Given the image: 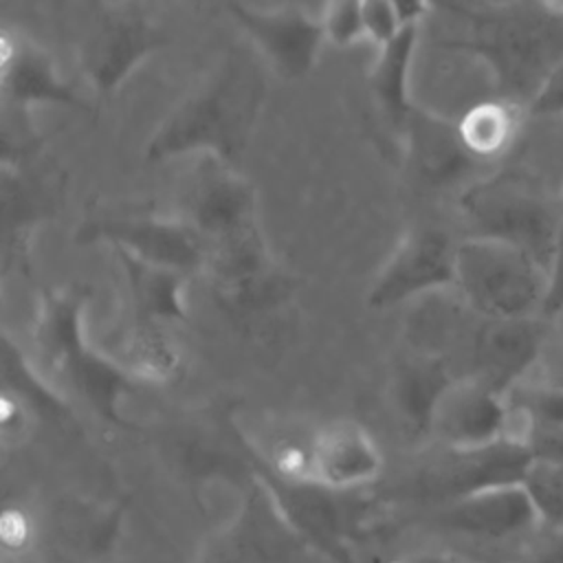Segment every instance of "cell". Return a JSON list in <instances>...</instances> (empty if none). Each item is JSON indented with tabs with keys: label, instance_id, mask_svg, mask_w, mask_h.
Here are the masks:
<instances>
[{
	"label": "cell",
	"instance_id": "2e32d148",
	"mask_svg": "<svg viewBox=\"0 0 563 563\" xmlns=\"http://www.w3.org/2000/svg\"><path fill=\"white\" fill-rule=\"evenodd\" d=\"M550 317H552V319H559V321H563V306H561L556 312H552Z\"/></svg>",
	"mask_w": 563,
	"mask_h": 563
},
{
	"label": "cell",
	"instance_id": "7c38bea8",
	"mask_svg": "<svg viewBox=\"0 0 563 563\" xmlns=\"http://www.w3.org/2000/svg\"><path fill=\"white\" fill-rule=\"evenodd\" d=\"M528 108L534 114H563V59L550 70Z\"/></svg>",
	"mask_w": 563,
	"mask_h": 563
},
{
	"label": "cell",
	"instance_id": "3957f363",
	"mask_svg": "<svg viewBox=\"0 0 563 563\" xmlns=\"http://www.w3.org/2000/svg\"><path fill=\"white\" fill-rule=\"evenodd\" d=\"M508 396L488 383L462 374L438 389L427 429L455 453H477L497 446L506 435Z\"/></svg>",
	"mask_w": 563,
	"mask_h": 563
},
{
	"label": "cell",
	"instance_id": "4fadbf2b",
	"mask_svg": "<svg viewBox=\"0 0 563 563\" xmlns=\"http://www.w3.org/2000/svg\"><path fill=\"white\" fill-rule=\"evenodd\" d=\"M532 372L548 378L550 383L563 387V341L554 339L552 325H550V334H548V343L543 347V354H541V358H539V363Z\"/></svg>",
	"mask_w": 563,
	"mask_h": 563
},
{
	"label": "cell",
	"instance_id": "8fae6325",
	"mask_svg": "<svg viewBox=\"0 0 563 563\" xmlns=\"http://www.w3.org/2000/svg\"><path fill=\"white\" fill-rule=\"evenodd\" d=\"M365 40L378 48L391 44L411 22L400 0H361Z\"/></svg>",
	"mask_w": 563,
	"mask_h": 563
},
{
	"label": "cell",
	"instance_id": "30bf717a",
	"mask_svg": "<svg viewBox=\"0 0 563 563\" xmlns=\"http://www.w3.org/2000/svg\"><path fill=\"white\" fill-rule=\"evenodd\" d=\"M317 22L323 40L336 46H350L365 40L361 0H325Z\"/></svg>",
	"mask_w": 563,
	"mask_h": 563
},
{
	"label": "cell",
	"instance_id": "ba28073f",
	"mask_svg": "<svg viewBox=\"0 0 563 563\" xmlns=\"http://www.w3.org/2000/svg\"><path fill=\"white\" fill-rule=\"evenodd\" d=\"M521 110L523 108L512 99L473 103L455 125V134L466 154L477 161L504 154L519 130Z\"/></svg>",
	"mask_w": 563,
	"mask_h": 563
},
{
	"label": "cell",
	"instance_id": "8992f818",
	"mask_svg": "<svg viewBox=\"0 0 563 563\" xmlns=\"http://www.w3.org/2000/svg\"><path fill=\"white\" fill-rule=\"evenodd\" d=\"M449 523L466 534L521 543L545 526L521 479L490 482L466 490L451 506Z\"/></svg>",
	"mask_w": 563,
	"mask_h": 563
},
{
	"label": "cell",
	"instance_id": "9a60e30c",
	"mask_svg": "<svg viewBox=\"0 0 563 563\" xmlns=\"http://www.w3.org/2000/svg\"><path fill=\"white\" fill-rule=\"evenodd\" d=\"M541 4L554 13V15H563V0H541Z\"/></svg>",
	"mask_w": 563,
	"mask_h": 563
},
{
	"label": "cell",
	"instance_id": "5bb4252c",
	"mask_svg": "<svg viewBox=\"0 0 563 563\" xmlns=\"http://www.w3.org/2000/svg\"><path fill=\"white\" fill-rule=\"evenodd\" d=\"M2 539H4V543L11 545V548H20V545L29 539V523H26V519H24L18 510L4 512V519H2Z\"/></svg>",
	"mask_w": 563,
	"mask_h": 563
},
{
	"label": "cell",
	"instance_id": "9c48e42d",
	"mask_svg": "<svg viewBox=\"0 0 563 563\" xmlns=\"http://www.w3.org/2000/svg\"><path fill=\"white\" fill-rule=\"evenodd\" d=\"M253 31L266 44L268 55L282 59V64L295 62L297 66L314 51V44L323 37L319 22L312 24L299 13L255 18Z\"/></svg>",
	"mask_w": 563,
	"mask_h": 563
},
{
	"label": "cell",
	"instance_id": "6da1fadb",
	"mask_svg": "<svg viewBox=\"0 0 563 563\" xmlns=\"http://www.w3.org/2000/svg\"><path fill=\"white\" fill-rule=\"evenodd\" d=\"M451 284L484 319H530L548 310L550 268L501 238L473 233L455 242Z\"/></svg>",
	"mask_w": 563,
	"mask_h": 563
},
{
	"label": "cell",
	"instance_id": "7a4b0ae2",
	"mask_svg": "<svg viewBox=\"0 0 563 563\" xmlns=\"http://www.w3.org/2000/svg\"><path fill=\"white\" fill-rule=\"evenodd\" d=\"M475 235H493L530 251L548 268L559 244L563 211L534 189L515 180H490L468 198Z\"/></svg>",
	"mask_w": 563,
	"mask_h": 563
},
{
	"label": "cell",
	"instance_id": "52a82bcc",
	"mask_svg": "<svg viewBox=\"0 0 563 563\" xmlns=\"http://www.w3.org/2000/svg\"><path fill=\"white\" fill-rule=\"evenodd\" d=\"M453 251L455 242H449L442 233L420 231L409 235L387 262V268L374 286L372 301H409L416 295L451 284Z\"/></svg>",
	"mask_w": 563,
	"mask_h": 563
},
{
	"label": "cell",
	"instance_id": "5b68a950",
	"mask_svg": "<svg viewBox=\"0 0 563 563\" xmlns=\"http://www.w3.org/2000/svg\"><path fill=\"white\" fill-rule=\"evenodd\" d=\"M383 471L376 438L352 418L319 427L306 453V479L330 490H350L374 482Z\"/></svg>",
	"mask_w": 563,
	"mask_h": 563
},
{
	"label": "cell",
	"instance_id": "277c9868",
	"mask_svg": "<svg viewBox=\"0 0 563 563\" xmlns=\"http://www.w3.org/2000/svg\"><path fill=\"white\" fill-rule=\"evenodd\" d=\"M548 317H477L473 332L466 341V352L471 361V369L466 374L506 394L537 367L548 343Z\"/></svg>",
	"mask_w": 563,
	"mask_h": 563
}]
</instances>
